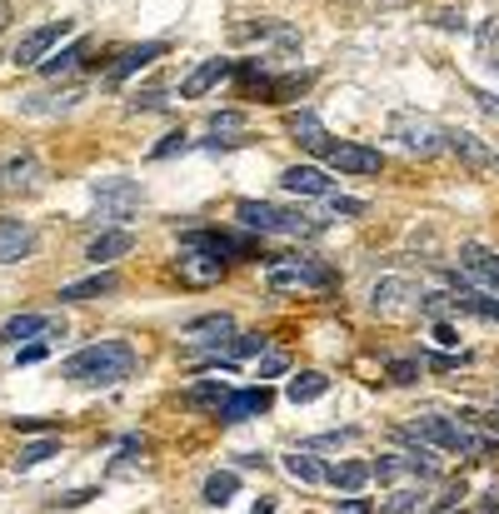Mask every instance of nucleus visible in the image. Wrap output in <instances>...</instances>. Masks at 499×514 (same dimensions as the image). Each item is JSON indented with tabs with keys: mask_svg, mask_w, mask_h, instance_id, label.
<instances>
[{
	"mask_svg": "<svg viewBox=\"0 0 499 514\" xmlns=\"http://www.w3.org/2000/svg\"><path fill=\"white\" fill-rule=\"evenodd\" d=\"M135 364H140V355L130 339H100V345H86V350H75L61 364V379L86 385V389H110L135 375Z\"/></svg>",
	"mask_w": 499,
	"mask_h": 514,
	"instance_id": "nucleus-1",
	"label": "nucleus"
},
{
	"mask_svg": "<svg viewBox=\"0 0 499 514\" xmlns=\"http://www.w3.org/2000/svg\"><path fill=\"white\" fill-rule=\"evenodd\" d=\"M235 220L250 235H274V240H310L324 230V220H315V215L285 210V205H270V200H240Z\"/></svg>",
	"mask_w": 499,
	"mask_h": 514,
	"instance_id": "nucleus-2",
	"label": "nucleus"
},
{
	"mask_svg": "<svg viewBox=\"0 0 499 514\" xmlns=\"http://www.w3.org/2000/svg\"><path fill=\"white\" fill-rule=\"evenodd\" d=\"M265 285H270L274 295H290V290H330L335 285V270L320 265L315 255H285V260H270Z\"/></svg>",
	"mask_w": 499,
	"mask_h": 514,
	"instance_id": "nucleus-3",
	"label": "nucleus"
},
{
	"mask_svg": "<svg viewBox=\"0 0 499 514\" xmlns=\"http://www.w3.org/2000/svg\"><path fill=\"white\" fill-rule=\"evenodd\" d=\"M389 135L405 145L410 155H420V160H429V155H439L445 151V140H449V130L439 126V120H429V115H414V110H399V115H389Z\"/></svg>",
	"mask_w": 499,
	"mask_h": 514,
	"instance_id": "nucleus-4",
	"label": "nucleus"
},
{
	"mask_svg": "<svg viewBox=\"0 0 499 514\" xmlns=\"http://www.w3.org/2000/svg\"><path fill=\"white\" fill-rule=\"evenodd\" d=\"M90 195H95V220L100 225H120V220H130V215L145 205V190H140L135 180H125V175L95 180Z\"/></svg>",
	"mask_w": 499,
	"mask_h": 514,
	"instance_id": "nucleus-5",
	"label": "nucleus"
},
{
	"mask_svg": "<svg viewBox=\"0 0 499 514\" xmlns=\"http://www.w3.org/2000/svg\"><path fill=\"white\" fill-rule=\"evenodd\" d=\"M180 250H200L215 260H255L260 245H255V235H230V230H185Z\"/></svg>",
	"mask_w": 499,
	"mask_h": 514,
	"instance_id": "nucleus-6",
	"label": "nucleus"
},
{
	"mask_svg": "<svg viewBox=\"0 0 499 514\" xmlns=\"http://www.w3.org/2000/svg\"><path fill=\"white\" fill-rule=\"evenodd\" d=\"M70 30H75L70 20H45V26H36L30 36H20V45L11 51V65H36V70H40V65L55 55V45L70 36Z\"/></svg>",
	"mask_w": 499,
	"mask_h": 514,
	"instance_id": "nucleus-7",
	"label": "nucleus"
},
{
	"mask_svg": "<svg viewBox=\"0 0 499 514\" xmlns=\"http://www.w3.org/2000/svg\"><path fill=\"white\" fill-rule=\"evenodd\" d=\"M370 310L374 314H405L420 310V285L410 275H380L370 285Z\"/></svg>",
	"mask_w": 499,
	"mask_h": 514,
	"instance_id": "nucleus-8",
	"label": "nucleus"
},
{
	"mask_svg": "<svg viewBox=\"0 0 499 514\" xmlns=\"http://www.w3.org/2000/svg\"><path fill=\"white\" fill-rule=\"evenodd\" d=\"M324 165L339 170V175H380V170H385V155L374 151V145H360V140H335L330 155H324Z\"/></svg>",
	"mask_w": 499,
	"mask_h": 514,
	"instance_id": "nucleus-9",
	"label": "nucleus"
},
{
	"mask_svg": "<svg viewBox=\"0 0 499 514\" xmlns=\"http://www.w3.org/2000/svg\"><path fill=\"white\" fill-rule=\"evenodd\" d=\"M40 185H45V165H40L36 151H20L0 165V190L5 195H36Z\"/></svg>",
	"mask_w": 499,
	"mask_h": 514,
	"instance_id": "nucleus-10",
	"label": "nucleus"
},
{
	"mask_svg": "<svg viewBox=\"0 0 499 514\" xmlns=\"http://www.w3.org/2000/svg\"><path fill=\"white\" fill-rule=\"evenodd\" d=\"M280 185L290 195H305V200H330L335 195V175H330V165H290Z\"/></svg>",
	"mask_w": 499,
	"mask_h": 514,
	"instance_id": "nucleus-11",
	"label": "nucleus"
},
{
	"mask_svg": "<svg viewBox=\"0 0 499 514\" xmlns=\"http://www.w3.org/2000/svg\"><path fill=\"white\" fill-rule=\"evenodd\" d=\"M270 389L265 385H250V389H230V400L220 404V410H215V420H220V425H245V420H255V414H265L270 410Z\"/></svg>",
	"mask_w": 499,
	"mask_h": 514,
	"instance_id": "nucleus-12",
	"label": "nucleus"
},
{
	"mask_svg": "<svg viewBox=\"0 0 499 514\" xmlns=\"http://www.w3.org/2000/svg\"><path fill=\"white\" fill-rule=\"evenodd\" d=\"M230 339H235V320H230V314H200V320L185 325V345H195V350L220 355Z\"/></svg>",
	"mask_w": 499,
	"mask_h": 514,
	"instance_id": "nucleus-13",
	"label": "nucleus"
},
{
	"mask_svg": "<svg viewBox=\"0 0 499 514\" xmlns=\"http://www.w3.org/2000/svg\"><path fill=\"white\" fill-rule=\"evenodd\" d=\"M285 130H290V135H295L310 155H320V160L330 155V145H335V135H330V130L320 126V115H315V110H305V105L285 115Z\"/></svg>",
	"mask_w": 499,
	"mask_h": 514,
	"instance_id": "nucleus-14",
	"label": "nucleus"
},
{
	"mask_svg": "<svg viewBox=\"0 0 499 514\" xmlns=\"http://www.w3.org/2000/svg\"><path fill=\"white\" fill-rule=\"evenodd\" d=\"M30 255H36V230L15 215H0V265H20Z\"/></svg>",
	"mask_w": 499,
	"mask_h": 514,
	"instance_id": "nucleus-15",
	"label": "nucleus"
},
{
	"mask_svg": "<svg viewBox=\"0 0 499 514\" xmlns=\"http://www.w3.org/2000/svg\"><path fill=\"white\" fill-rule=\"evenodd\" d=\"M410 429L424 439V445H435V450H454L460 454V439H464V425L445 420V414H414Z\"/></svg>",
	"mask_w": 499,
	"mask_h": 514,
	"instance_id": "nucleus-16",
	"label": "nucleus"
},
{
	"mask_svg": "<svg viewBox=\"0 0 499 514\" xmlns=\"http://www.w3.org/2000/svg\"><path fill=\"white\" fill-rule=\"evenodd\" d=\"M165 55V40H145V45H130V51L115 55V65L105 70V86H120V80H130L135 70H145V65H155Z\"/></svg>",
	"mask_w": 499,
	"mask_h": 514,
	"instance_id": "nucleus-17",
	"label": "nucleus"
},
{
	"mask_svg": "<svg viewBox=\"0 0 499 514\" xmlns=\"http://www.w3.org/2000/svg\"><path fill=\"white\" fill-rule=\"evenodd\" d=\"M130 250H135V235H130V230H100V235L86 245V260L95 265V270H110V265Z\"/></svg>",
	"mask_w": 499,
	"mask_h": 514,
	"instance_id": "nucleus-18",
	"label": "nucleus"
},
{
	"mask_svg": "<svg viewBox=\"0 0 499 514\" xmlns=\"http://www.w3.org/2000/svg\"><path fill=\"white\" fill-rule=\"evenodd\" d=\"M460 270L470 280H485V285L499 295V255L485 250L479 240H464V245H460Z\"/></svg>",
	"mask_w": 499,
	"mask_h": 514,
	"instance_id": "nucleus-19",
	"label": "nucleus"
},
{
	"mask_svg": "<svg viewBox=\"0 0 499 514\" xmlns=\"http://www.w3.org/2000/svg\"><path fill=\"white\" fill-rule=\"evenodd\" d=\"M230 70H235V65L220 61V55H215V61H200L195 70H190V76L180 80V95H185V101H200V95H210V90L220 86V80L230 76Z\"/></svg>",
	"mask_w": 499,
	"mask_h": 514,
	"instance_id": "nucleus-20",
	"label": "nucleus"
},
{
	"mask_svg": "<svg viewBox=\"0 0 499 514\" xmlns=\"http://www.w3.org/2000/svg\"><path fill=\"white\" fill-rule=\"evenodd\" d=\"M449 285H454V310L479 314V320H499V300L479 295V290L470 285V275H464V270H454V275H449Z\"/></svg>",
	"mask_w": 499,
	"mask_h": 514,
	"instance_id": "nucleus-21",
	"label": "nucleus"
},
{
	"mask_svg": "<svg viewBox=\"0 0 499 514\" xmlns=\"http://www.w3.org/2000/svg\"><path fill=\"white\" fill-rule=\"evenodd\" d=\"M370 460H330L324 464V485L345 489V494H360L364 485H370Z\"/></svg>",
	"mask_w": 499,
	"mask_h": 514,
	"instance_id": "nucleus-22",
	"label": "nucleus"
},
{
	"mask_svg": "<svg viewBox=\"0 0 499 514\" xmlns=\"http://www.w3.org/2000/svg\"><path fill=\"white\" fill-rule=\"evenodd\" d=\"M175 270H180V280H185V285H215V280L225 275V260H215V255H200V250H180Z\"/></svg>",
	"mask_w": 499,
	"mask_h": 514,
	"instance_id": "nucleus-23",
	"label": "nucleus"
},
{
	"mask_svg": "<svg viewBox=\"0 0 499 514\" xmlns=\"http://www.w3.org/2000/svg\"><path fill=\"white\" fill-rule=\"evenodd\" d=\"M115 290H120V275H115V270H95V275H86V280L61 285V300H105Z\"/></svg>",
	"mask_w": 499,
	"mask_h": 514,
	"instance_id": "nucleus-24",
	"label": "nucleus"
},
{
	"mask_svg": "<svg viewBox=\"0 0 499 514\" xmlns=\"http://www.w3.org/2000/svg\"><path fill=\"white\" fill-rule=\"evenodd\" d=\"M80 95H86L80 86L50 90V95H20V115H65V110H75V101H80Z\"/></svg>",
	"mask_w": 499,
	"mask_h": 514,
	"instance_id": "nucleus-25",
	"label": "nucleus"
},
{
	"mask_svg": "<svg viewBox=\"0 0 499 514\" xmlns=\"http://www.w3.org/2000/svg\"><path fill=\"white\" fill-rule=\"evenodd\" d=\"M36 335H50L45 314H11L0 325V350H20V339H36Z\"/></svg>",
	"mask_w": 499,
	"mask_h": 514,
	"instance_id": "nucleus-26",
	"label": "nucleus"
},
{
	"mask_svg": "<svg viewBox=\"0 0 499 514\" xmlns=\"http://www.w3.org/2000/svg\"><path fill=\"white\" fill-rule=\"evenodd\" d=\"M445 151L449 155H460L464 165H495V155H489V145L474 130H449V140H445Z\"/></svg>",
	"mask_w": 499,
	"mask_h": 514,
	"instance_id": "nucleus-27",
	"label": "nucleus"
},
{
	"mask_svg": "<svg viewBox=\"0 0 499 514\" xmlns=\"http://www.w3.org/2000/svg\"><path fill=\"white\" fill-rule=\"evenodd\" d=\"M280 464H285V475L295 485H324V460H315L310 450H290Z\"/></svg>",
	"mask_w": 499,
	"mask_h": 514,
	"instance_id": "nucleus-28",
	"label": "nucleus"
},
{
	"mask_svg": "<svg viewBox=\"0 0 499 514\" xmlns=\"http://www.w3.org/2000/svg\"><path fill=\"white\" fill-rule=\"evenodd\" d=\"M235 494H240V475H235V469H215V475L205 479V489H200V500L210 504V510H225Z\"/></svg>",
	"mask_w": 499,
	"mask_h": 514,
	"instance_id": "nucleus-29",
	"label": "nucleus"
},
{
	"mask_svg": "<svg viewBox=\"0 0 499 514\" xmlns=\"http://www.w3.org/2000/svg\"><path fill=\"white\" fill-rule=\"evenodd\" d=\"M324 389H330V375H320V370H299V375L285 385V400L290 404H310V400H320Z\"/></svg>",
	"mask_w": 499,
	"mask_h": 514,
	"instance_id": "nucleus-30",
	"label": "nucleus"
},
{
	"mask_svg": "<svg viewBox=\"0 0 499 514\" xmlns=\"http://www.w3.org/2000/svg\"><path fill=\"white\" fill-rule=\"evenodd\" d=\"M86 51H90V40H86V36H80V40H70L65 51H55L45 65H40V76H45V80H61V76H70L75 65L86 61Z\"/></svg>",
	"mask_w": 499,
	"mask_h": 514,
	"instance_id": "nucleus-31",
	"label": "nucleus"
},
{
	"mask_svg": "<svg viewBox=\"0 0 499 514\" xmlns=\"http://www.w3.org/2000/svg\"><path fill=\"white\" fill-rule=\"evenodd\" d=\"M55 454H61V435H40V439H30V445H20L15 469H36V464L55 460Z\"/></svg>",
	"mask_w": 499,
	"mask_h": 514,
	"instance_id": "nucleus-32",
	"label": "nucleus"
},
{
	"mask_svg": "<svg viewBox=\"0 0 499 514\" xmlns=\"http://www.w3.org/2000/svg\"><path fill=\"white\" fill-rule=\"evenodd\" d=\"M424 500H429V494H424V485H395V494L380 504V514H420Z\"/></svg>",
	"mask_w": 499,
	"mask_h": 514,
	"instance_id": "nucleus-33",
	"label": "nucleus"
},
{
	"mask_svg": "<svg viewBox=\"0 0 499 514\" xmlns=\"http://www.w3.org/2000/svg\"><path fill=\"white\" fill-rule=\"evenodd\" d=\"M260 355H270V335H260V330H250V335H235L230 345H225V360H260Z\"/></svg>",
	"mask_w": 499,
	"mask_h": 514,
	"instance_id": "nucleus-34",
	"label": "nucleus"
},
{
	"mask_svg": "<svg viewBox=\"0 0 499 514\" xmlns=\"http://www.w3.org/2000/svg\"><path fill=\"white\" fill-rule=\"evenodd\" d=\"M225 400H230V385H225V379H205V385L185 389V404H190V410H220Z\"/></svg>",
	"mask_w": 499,
	"mask_h": 514,
	"instance_id": "nucleus-35",
	"label": "nucleus"
},
{
	"mask_svg": "<svg viewBox=\"0 0 499 514\" xmlns=\"http://www.w3.org/2000/svg\"><path fill=\"white\" fill-rule=\"evenodd\" d=\"M370 475L380 479V485H399V479H414L410 464H405V454H380V460L370 464Z\"/></svg>",
	"mask_w": 499,
	"mask_h": 514,
	"instance_id": "nucleus-36",
	"label": "nucleus"
},
{
	"mask_svg": "<svg viewBox=\"0 0 499 514\" xmlns=\"http://www.w3.org/2000/svg\"><path fill=\"white\" fill-rule=\"evenodd\" d=\"M389 385H414V379L424 375V360H389Z\"/></svg>",
	"mask_w": 499,
	"mask_h": 514,
	"instance_id": "nucleus-37",
	"label": "nucleus"
},
{
	"mask_svg": "<svg viewBox=\"0 0 499 514\" xmlns=\"http://www.w3.org/2000/svg\"><path fill=\"white\" fill-rule=\"evenodd\" d=\"M160 105H165V86H150V90H135L125 110H130V115H140V110H160Z\"/></svg>",
	"mask_w": 499,
	"mask_h": 514,
	"instance_id": "nucleus-38",
	"label": "nucleus"
},
{
	"mask_svg": "<svg viewBox=\"0 0 499 514\" xmlns=\"http://www.w3.org/2000/svg\"><path fill=\"white\" fill-rule=\"evenodd\" d=\"M245 130V115L240 110H215L210 115V135H240Z\"/></svg>",
	"mask_w": 499,
	"mask_h": 514,
	"instance_id": "nucleus-39",
	"label": "nucleus"
},
{
	"mask_svg": "<svg viewBox=\"0 0 499 514\" xmlns=\"http://www.w3.org/2000/svg\"><path fill=\"white\" fill-rule=\"evenodd\" d=\"M449 310H454V295H439V290H435V295H420V314H424V320H445Z\"/></svg>",
	"mask_w": 499,
	"mask_h": 514,
	"instance_id": "nucleus-40",
	"label": "nucleus"
},
{
	"mask_svg": "<svg viewBox=\"0 0 499 514\" xmlns=\"http://www.w3.org/2000/svg\"><path fill=\"white\" fill-rule=\"evenodd\" d=\"M355 435H360L355 425H349V429H330V435H315L310 439V450H339V445H349Z\"/></svg>",
	"mask_w": 499,
	"mask_h": 514,
	"instance_id": "nucleus-41",
	"label": "nucleus"
},
{
	"mask_svg": "<svg viewBox=\"0 0 499 514\" xmlns=\"http://www.w3.org/2000/svg\"><path fill=\"white\" fill-rule=\"evenodd\" d=\"M285 370H290V355L270 350V355H260V370H255V375H260V379H274V375H285Z\"/></svg>",
	"mask_w": 499,
	"mask_h": 514,
	"instance_id": "nucleus-42",
	"label": "nucleus"
},
{
	"mask_svg": "<svg viewBox=\"0 0 499 514\" xmlns=\"http://www.w3.org/2000/svg\"><path fill=\"white\" fill-rule=\"evenodd\" d=\"M175 151H190V140H185V130H170V135L150 151V160H165V155H175Z\"/></svg>",
	"mask_w": 499,
	"mask_h": 514,
	"instance_id": "nucleus-43",
	"label": "nucleus"
},
{
	"mask_svg": "<svg viewBox=\"0 0 499 514\" xmlns=\"http://www.w3.org/2000/svg\"><path fill=\"white\" fill-rule=\"evenodd\" d=\"M429 335H435V345H445V350H460V335H454L449 320H429Z\"/></svg>",
	"mask_w": 499,
	"mask_h": 514,
	"instance_id": "nucleus-44",
	"label": "nucleus"
},
{
	"mask_svg": "<svg viewBox=\"0 0 499 514\" xmlns=\"http://www.w3.org/2000/svg\"><path fill=\"white\" fill-rule=\"evenodd\" d=\"M45 355H50L45 339H30V345H20V350H15V364H40Z\"/></svg>",
	"mask_w": 499,
	"mask_h": 514,
	"instance_id": "nucleus-45",
	"label": "nucleus"
},
{
	"mask_svg": "<svg viewBox=\"0 0 499 514\" xmlns=\"http://www.w3.org/2000/svg\"><path fill=\"white\" fill-rule=\"evenodd\" d=\"M324 205H330V215H364V210H370L364 200H349V195H330Z\"/></svg>",
	"mask_w": 499,
	"mask_h": 514,
	"instance_id": "nucleus-46",
	"label": "nucleus"
},
{
	"mask_svg": "<svg viewBox=\"0 0 499 514\" xmlns=\"http://www.w3.org/2000/svg\"><path fill=\"white\" fill-rule=\"evenodd\" d=\"M435 26L439 30H464L470 20H464V11H435Z\"/></svg>",
	"mask_w": 499,
	"mask_h": 514,
	"instance_id": "nucleus-47",
	"label": "nucleus"
},
{
	"mask_svg": "<svg viewBox=\"0 0 499 514\" xmlns=\"http://www.w3.org/2000/svg\"><path fill=\"white\" fill-rule=\"evenodd\" d=\"M90 500H95V489H70V494H61L55 504H61V510H80V504H90Z\"/></svg>",
	"mask_w": 499,
	"mask_h": 514,
	"instance_id": "nucleus-48",
	"label": "nucleus"
},
{
	"mask_svg": "<svg viewBox=\"0 0 499 514\" xmlns=\"http://www.w3.org/2000/svg\"><path fill=\"white\" fill-rule=\"evenodd\" d=\"M15 429H20V435H55V425H50V420H11Z\"/></svg>",
	"mask_w": 499,
	"mask_h": 514,
	"instance_id": "nucleus-49",
	"label": "nucleus"
},
{
	"mask_svg": "<svg viewBox=\"0 0 499 514\" xmlns=\"http://www.w3.org/2000/svg\"><path fill=\"white\" fill-rule=\"evenodd\" d=\"M339 514H370V500H345V504H339Z\"/></svg>",
	"mask_w": 499,
	"mask_h": 514,
	"instance_id": "nucleus-50",
	"label": "nucleus"
},
{
	"mask_svg": "<svg viewBox=\"0 0 499 514\" xmlns=\"http://www.w3.org/2000/svg\"><path fill=\"white\" fill-rule=\"evenodd\" d=\"M250 514H274V500H270V494H260V500L250 504Z\"/></svg>",
	"mask_w": 499,
	"mask_h": 514,
	"instance_id": "nucleus-51",
	"label": "nucleus"
},
{
	"mask_svg": "<svg viewBox=\"0 0 499 514\" xmlns=\"http://www.w3.org/2000/svg\"><path fill=\"white\" fill-rule=\"evenodd\" d=\"M499 510V485H489L485 489V514H495Z\"/></svg>",
	"mask_w": 499,
	"mask_h": 514,
	"instance_id": "nucleus-52",
	"label": "nucleus"
},
{
	"mask_svg": "<svg viewBox=\"0 0 499 514\" xmlns=\"http://www.w3.org/2000/svg\"><path fill=\"white\" fill-rule=\"evenodd\" d=\"M11 26V5H5V0H0V30Z\"/></svg>",
	"mask_w": 499,
	"mask_h": 514,
	"instance_id": "nucleus-53",
	"label": "nucleus"
},
{
	"mask_svg": "<svg viewBox=\"0 0 499 514\" xmlns=\"http://www.w3.org/2000/svg\"><path fill=\"white\" fill-rule=\"evenodd\" d=\"M445 514H460V510H445Z\"/></svg>",
	"mask_w": 499,
	"mask_h": 514,
	"instance_id": "nucleus-54",
	"label": "nucleus"
},
{
	"mask_svg": "<svg viewBox=\"0 0 499 514\" xmlns=\"http://www.w3.org/2000/svg\"><path fill=\"white\" fill-rule=\"evenodd\" d=\"M495 170H499V155H495Z\"/></svg>",
	"mask_w": 499,
	"mask_h": 514,
	"instance_id": "nucleus-55",
	"label": "nucleus"
},
{
	"mask_svg": "<svg viewBox=\"0 0 499 514\" xmlns=\"http://www.w3.org/2000/svg\"><path fill=\"white\" fill-rule=\"evenodd\" d=\"M495 414H499V400H495Z\"/></svg>",
	"mask_w": 499,
	"mask_h": 514,
	"instance_id": "nucleus-56",
	"label": "nucleus"
}]
</instances>
